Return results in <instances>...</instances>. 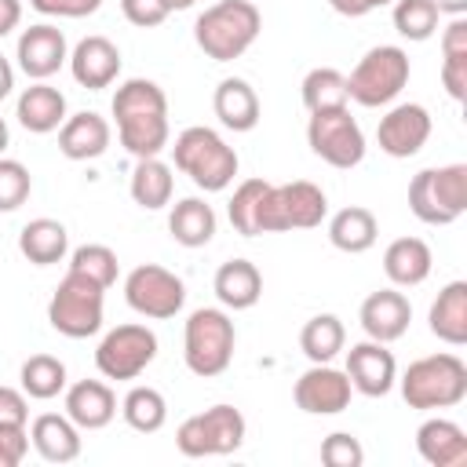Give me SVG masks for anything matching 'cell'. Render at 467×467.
Instances as JSON below:
<instances>
[{
	"instance_id": "1",
	"label": "cell",
	"mask_w": 467,
	"mask_h": 467,
	"mask_svg": "<svg viewBox=\"0 0 467 467\" xmlns=\"http://www.w3.org/2000/svg\"><path fill=\"white\" fill-rule=\"evenodd\" d=\"M113 117H117V135L120 146L139 161V157H157L168 146V99L153 80L131 77L117 88L113 95Z\"/></svg>"
},
{
	"instance_id": "2",
	"label": "cell",
	"mask_w": 467,
	"mask_h": 467,
	"mask_svg": "<svg viewBox=\"0 0 467 467\" xmlns=\"http://www.w3.org/2000/svg\"><path fill=\"white\" fill-rule=\"evenodd\" d=\"M259 29H263V15L252 0H219L197 15L193 40L208 58L234 62L255 44Z\"/></svg>"
},
{
	"instance_id": "3",
	"label": "cell",
	"mask_w": 467,
	"mask_h": 467,
	"mask_svg": "<svg viewBox=\"0 0 467 467\" xmlns=\"http://www.w3.org/2000/svg\"><path fill=\"white\" fill-rule=\"evenodd\" d=\"M171 157H175V168L182 175H190V182L204 193H219L234 182L237 175V153L234 146L223 142L219 131L204 128V124H193L186 131H179L175 146H171Z\"/></svg>"
},
{
	"instance_id": "4",
	"label": "cell",
	"mask_w": 467,
	"mask_h": 467,
	"mask_svg": "<svg viewBox=\"0 0 467 467\" xmlns=\"http://www.w3.org/2000/svg\"><path fill=\"white\" fill-rule=\"evenodd\" d=\"M234 343H237V332H234V321H230L226 310L201 306L186 317L182 358H186V368L193 376H201V379L223 376L234 361Z\"/></svg>"
},
{
	"instance_id": "5",
	"label": "cell",
	"mask_w": 467,
	"mask_h": 467,
	"mask_svg": "<svg viewBox=\"0 0 467 467\" xmlns=\"http://www.w3.org/2000/svg\"><path fill=\"white\" fill-rule=\"evenodd\" d=\"M401 398L409 409H452L467 398V365L456 354H427L405 368Z\"/></svg>"
},
{
	"instance_id": "6",
	"label": "cell",
	"mask_w": 467,
	"mask_h": 467,
	"mask_svg": "<svg viewBox=\"0 0 467 467\" xmlns=\"http://www.w3.org/2000/svg\"><path fill=\"white\" fill-rule=\"evenodd\" d=\"M409 208L427 226H449L467 212V164L423 168L409 182Z\"/></svg>"
},
{
	"instance_id": "7",
	"label": "cell",
	"mask_w": 467,
	"mask_h": 467,
	"mask_svg": "<svg viewBox=\"0 0 467 467\" xmlns=\"http://www.w3.org/2000/svg\"><path fill=\"white\" fill-rule=\"evenodd\" d=\"M328 215V197L321 186L296 179L285 186H270L259 204V234H285V230H314Z\"/></svg>"
},
{
	"instance_id": "8",
	"label": "cell",
	"mask_w": 467,
	"mask_h": 467,
	"mask_svg": "<svg viewBox=\"0 0 467 467\" xmlns=\"http://www.w3.org/2000/svg\"><path fill=\"white\" fill-rule=\"evenodd\" d=\"M102 310H106V288L69 270L47 303V321L55 332L69 339H88L102 328Z\"/></svg>"
},
{
	"instance_id": "9",
	"label": "cell",
	"mask_w": 467,
	"mask_h": 467,
	"mask_svg": "<svg viewBox=\"0 0 467 467\" xmlns=\"http://www.w3.org/2000/svg\"><path fill=\"white\" fill-rule=\"evenodd\" d=\"M405 84H409V55L394 44H379V47L365 51V58L347 77V95L358 106L376 109V106L394 102Z\"/></svg>"
},
{
	"instance_id": "10",
	"label": "cell",
	"mask_w": 467,
	"mask_h": 467,
	"mask_svg": "<svg viewBox=\"0 0 467 467\" xmlns=\"http://www.w3.org/2000/svg\"><path fill=\"white\" fill-rule=\"evenodd\" d=\"M244 441V416L234 405H212L190 420L179 423L175 445L182 456L201 460V456H230Z\"/></svg>"
},
{
	"instance_id": "11",
	"label": "cell",
	"mask_w": 467,
	"mask_h": 467,
	"mask_svg": "<svg viewBox=\"0 0 467 467\" xmlns=\"http://www.w3.org/2000/svg\"><path fill=\"white\" fill-rule=\"evenodd\" d=\"M306 142H310V150H314L325 164H332V168H354V164H361V157H365L361 124L350 117L347 106L310 113Z\"/></svg>"
},
{
	"instance_id": "12",
	"label": "cell",
	"mask_w": 467,
	"mask_h": 467,
	"mask_svg": "<svg viewBox=\"0 0 467 467\" xmlns=\"http://www.w3.org/2000/svg\"><path fill=\"white\" fill-rule=\"evenodd\" d=\"M157 358V336L146 325H117L95 347V368L106 379H135Z\"/></svg>"
},
{
	"instance_id": "13",
	"label": "cell",
	"mask_w": 467,
	"mask_h": 467,
	"mask_svg": "<svg viewBox=\"0 0 467 467\" xmlns=\"http://www.w3.org/2000/svg\"><path fill=\"white\" fill-rule=\"evenodd\" d=\"M124 299L135 314L164 321L175 317L186 303V285L182 277H175L171 270L157 266V263H142L124 277Z\"/></svg>"
},
{
	"instance_id": "14",
	"label": "cell",
	"mask_w": 467,
	"mask_h": 467,
	"mask_svg": "<svg viewBox=\"0 0 467 467\" xmlns=\"http://www.w3.org/2000/svg\"><path fill=\"white\" fill-rule=\"evenodd\" d=\"M376 139L387 157H416L431 139V113L420 102H401L387 109V117H379Z\"/></svg>"
},
{
	"instance_id": "15",
	"label": "cell",
	"mask_w": 467,
	"mask_h": 467,
	"mask_svg": "<svg viewBox=\"0 0 467 467\" xmlns=\"http://www.w3.org/2000/svg\"><path fill=\"white\" fill-rule=\"evenodd\" d=\"M292 394H296V405L303 412H310V416H336V412H343L350 405L354 387H350L347 372H339V368H332L325 361V365L306 368L296 379V390Z\"/></svg>"
},
{
	"instance_id": "16",
	"label": "cell",
	"mask_w": 467,
	"mask_h": 467,
	"mask_svg": "<svg viewBox=\"0 0 467 467\" xmlns=\"http://www.w3.org/2000/svg\"><path fill=\"white\" fill-rule=\"evenodd\" d=\"M347 379L365 398L390 394V387L398 379V365H394V354L387 350V343H376V339L354 343L347 350Z\"/></svg>"
},
{
	"instance_id": "17",
	"label": "cell",
	"mask_w": 467,
	"mask_h": 467,
	"mask_svg": "<svg viewBox=\"0 0 467 467\" xmlns=\"http://www.w3.org/2000/svg\"><path fill=\"white\" fill-rule=\"evenodd\" d=\"M358 321L365 328L368 339L376 343H394L409 332V321H412V303L405 299V292L398 288H379L372 296H365L361 310H358Z\"/></svg>"
},
{
	"instance_id": "18",
	"label": "cell",
	"mask_w": 467,
	"mask_h": 467,
	"mask_svg": "<svg viewBox=\"0 0 467 467\" xmlns=\"http://www.w3.org/2000/svg\"><path fill=\"white\" fill-rule=\"evenodd\" d=\"M15 58H18V69H22L26 77H33V80H47V77L58 73V66L69 58V47H66L62 29L40 22V26L22 29L18 47H15Z\"/></svg>"
},
{
	"instance_id": "19",
	"label": "cell",
	"mask_w": 467,
	"mask_h": 467,
	"mask_svg": "<svg viewBox=\"0 0 467 467\" xmlns=\"http://www.w3.org/2000/svg\"><path fill=\"white\" fill-rule=\"evenodd\" d=\"M69 73L88 91L109 88L117 80V73H120V51H117V44L109 36H84L69 51Z\"/></svg>"
},
{
	"instance_id": "20",
	"label": "cell",
	"mask_w": 467,
	"mask_h": 467,
	"mask_svg": "<svg viewBox=\"0 0 467 467\" xmlns=\"http://www.w3.org/2000/svg\"><path fill=\"white\" fill-rule=\"evenodd\" d=\"M66 416L80 431H102L117 416V394L102 379H77L66 387Z\"/></svg>"
},
{
	"instance_id": "21",
	"label": "cell",
	"mask_w": 467,
	"mask_h": 467,
	"mask_svg": "<svg viewBox=\"0 0 467 467\" xmlns=\"http://www.w3.org/2000/svg\"><path fill=\"white\" fill-rule=\"evenodd\" d=\"M416 452L431 467H460L467 460V434L460 423H452L445 416L423 420L416 431Z\"/></svg>"
},
{
	"instance_id": "22",
	"label": "cell",
	"mask_w": 467,
	"mask_h": 467,
	"mask_svg": "<svg viewBox=\"0 0 467 467\" xmlns=\"http://www.w3.org/2000/svg\"><path fill=\"white\" fill-rule=\"evenodd\" d=\"M58 150L69 161H95V157H102L109 150V124H106V117H99L91 109L66 117L62 128H58Z\"/></svg>"
},
{
	"instance_id": "23",
	"label": "cell",
	"mask_w": 467,
	"mask_h": 467,
	"mask_svg": "<svg viewBox=\"0 0 467 467\" xmlns=\"http://www.w3.org/2000/svg\"><path fill=\"white\" fill-rule=\"evenodd\" d=\"M15 117L26 131L33 135H47L55 128H62L66 120V95L44 80L29 84L22 95H18V106H15Z\"/></svg>"
},
{
	"instance_id": "24",
	"label": "cell",
	"mask_w": 467,
	"mask_h": 467,
	"mask_svg": "<svg viewBox=\"0 0 467 467\" xmlns=\"http://www.w3.org/2000/svg\"><path fill=\"white\" fill-rule=\"evenodd\" d=\"M431 266H434V255H431L427 241H420V237H398L383 252V274L390 277L394 288L423 285L431 277Z\"/></svg>"
},
{
	"instance_id": "25",
	"label": "cell",
	"mask_w": 467,
	"mask_h": 467,
	"mask_svg": "<svg viewBox=\"0 0 467 467\" xmlns=\"http://www.w3.org/2000/svg\"><path fill=\"white\" fill-rule=\"evenodd\" d=\"M29 441L47 463H69L80 456V427L58 412H40L29 427Z\"/></svg>"
},
{
	"instance_id": "26",
	"label": "cell",
	"mask_w": 467,
	"mask_h": 467,
	"mask_svg": "<svg viewBox=\"0 0 467 467\" xmlns=\"http://www.w3.org/2000/svg\"><path fill=\"white\" fill-rule=\"evenodd\" d=\"M427 325L449 347H463L467 343V281H449L438 292V299L431 303Z\"/></svg>"
},
{
	"instance_id": "27",
	"label": "cell",
	"mask_w": 467,
	"mask_h": 467,
	"mask_svg": "<svg viewBox=\"0 0 467 467\" xmlns=\"http://www.w3.org/2000/svg\"><path fill=\"white\" fill-rule=\"evenodd\" d=\"M212 106H215V117L223 120V128H230V131H252L259 124V95L241 77L219 80Z\"/></svg>"
},
{
	"instance_id": "28",
	"label": "cell",
	"mask_w": 467,
	"mask_h": 467,
	"mask_svg": "<svg viewBox=\"0 0 467 467\" xmlns=\"http://www.w3.org/2000/svg\"><path fill=\"white\" fill-rule=\"evenodd\" d=\"M212 288H215V296H219L223 306H230V310H248V306H255L259 296H263V274H259L255 263H248V259H230V263H223V266L215 270Z\"/></svg>"
},
{
	"instance_id": "29",
	"label": "cell",
	"mask_w": 467,
	"mask_h": 467,
	"mask_svg": "<svg viewBox=\"0 0 467 467\" xmlns=\"http://www.w3.org/2000/svg\"><path fill=\"white\" fill-rule=\"evenodd\" d=\"M376 237H379V223H376V215H372L368 208H361V204L339 208V212L328 219V241H332L339 252H347V255L368 252V248L376 244Z\"/></svg>"
},
{
	"instance_id": "30",
	"label": "cell",
	"mask_w": 467,
	"mask_h": 467,
	"mask_svg": "<svg viewBox=\"0 0 467 467\" xmlns=\"http://www.w3.org/2000/svg\"><path fill=\"white\" fill-rule=\"evenodd\" d=\"M18 252L33 263V266H51L62 263V255L69 252V234L58 219H33L22 226L18 234Z\"/></svg>"
},
{
	"instance_id": "31",
	"label": "cell",
	"mask_w": 467,
	"mask_h": 467,
	"mask_svg": "<svg viewBox=\"0 0 467 467\" xmlns=\"http://www.w3.org/2000/svg\"><path fill=\"white\" fill-rule=\"evenodd\" d=\"M168 230L182 248H201L215 237V212L201 197H182L168 215Z\"/></svg>"
},
{
	"instance_id": "32",
	"label": "cell",
	"mask_w": 467,
	"mask_h": 467,
	"mask_svg": "<svg viewBox=\"0 0 467 467\" xmlns=\"http://www.w3.org/2000/svg\"><path fill=\"white\" fill-rule=\"evenodd\" d=\"M171 190H175L171 168L161 157H139V164L131 171V201L146 212H157L171 201Z\"/></svg>"
},
{
	"instance_id": "33",
	"label": "cell",
	"mask_w": 467,
	"mask_h": 467,
	"mask_svg": "<svg viewBox=\"0 0 467 467\" xmlns=\"http://www.w3.org/2000/svg\"><path fill=\"white\" fill-rule=\"evenodd\" d=\"M299 347H303V354L314 365H325V361H332L347 347V328H343V321L336 314H317V317H310L303 325Z\"/></svg>"
},
{
	"instance_id": "34",
	"label": "cell",
	"mask_w": 467,
	"mask_h": 467,
	"mask_svg": "<svg viewBox=\"0 0 467 467\" xmlns=\"http://www.w3.org/2000/svg\"><path fill=\"white\" fill-rule=\"evenodd\" d=\"M120 412H124V423L139 434H153L164 427L168 420V401L157 387H131L120 401Z\"/></svg>"
},
{
	"instance_id": "35",
	"label": "cell",
	"mask_w": 467,
	"mask_h": 467,
	"mask_svg": "<svg viewBox=\"0 0 467 467\" xmlns=\"http://www.w3.org/2000/svg\"><path fill=\"white\" fill-rule=\"evenodd\" d=\"M18 379H22V390H26L29 398L51 401L55 394L66 390V365H62L58 358H51V354H33V358L22 361Z\"/></svg>"
},
{
	"instance_id": "36",
	"label": "cell",
	"mask_w": 467,
	"mask_h": 467,
	"mask_svg": "<svg viewBox=\"0 0 467 467\" xmlns=\"http://www.w3.org/2000/svg\"><path fill=\"white\" fill-rule=\"evenodd\" d=\"M347 102H350V95H347V77H343L339 69L317 66V69H310V73L303 77V106H306L310 113H317V109H339V106H347Z\"/></svg>"
},
{
	"instance_id": "37",
	"label": "cell",
	"mask_w": 467,
	"mask_h": 467,
	"mask_svg": "<svg viewBox=\"0 0 467 467\" xmlns=\"http://www.w3.org/2000/svg\"><path fill=\"white\" fill-rule=\"evenodd\" d=\"M270 190L266 179H244L230 204H226V215H230V226L241 234V237H259V204H263V193Z\"/></svg>"
},
{
	"instance_id": "38",
	"label": "cell",
	"mask_w": 467,
	"mask_h": 467,
	"mask_svg": "<svg viewBox=\"0 0 467 467\" xmlns=\"http://www.w3.org/2000/svg\"><path fill=\"white\" fill-rule=\"evenodd\" d=\"M394 29L405 40H431L438 29V7L434 0H394Z\"/></svg>"
},
{
	"instance_id": "39",
	"label": "cell",
	"mask_w": 467,
	"mask_h": 467,
	"mask_svg": "<svg viewBox=\"0 0 467 467\" xmlns=\"http://www.w3.org/2000/svg\"><path fill=\"white\" fill-rule=\"evenodd\" d=\"M69 270L88 277V281H95V285H102V288H109L117 281V255L106 244H80L69 255Z\"/></svg>"
},
{
	"instance_id": "40",
	"label": "cell",
	"mask_w": 467,
	"mask_h": 467,
	"mask_svg": "<svg viewBox=\"0 0 467 467\" xmlns=\"http://www.w3.org/2000/svg\"><path fill=\"white\" fill-rule=\"evenodd\" d=\"M33 190V179H29V168L22 161H11V157H0V212H15L26 204Z\"/></svg>"
},
{
	"instance_id": "41",
	"label": "cell",
	"mask_w": 467,
	"mask_h": 467,
	"mask_svg": "<svg viewBox=\"0 0 467 467\" xmlns=\"http://www.w3.org/2000/svg\"><path fill=\"white\" fill-rule=\"evenodd\" d=\"M321 463H328V467H361L365 463V449H361V441L354 434L336 431V434H328L321 441Z\"/></svg>"
},
{
	"instance_id": "42",
	"label": "cell",
	"mask_w": 467,
	"mask_h": 467,
	"mask_svg": "<svg viewBox=\"0 0 467 467\" xmlns=\"http://www.w3.org/2000/svg\"><path fill=\"white\" fill-rule=\"evenodd\" d=\"M441 88L449 99H467V51H441Z\"/></svg>"
},
{
	"instance_id": "43",
	"label": "cell",
	"mask_w": 467,
	"mask_h": 467,
	"mask_svg": "<svg viewBox=\"0 0 467 467\" xmlns=\"http://www.w3.org/2000/svg\"><path fill=\"white\" fill-rule=\"evenodd\" d=\"M120 11H124V18H128L131 26H139V29H153V26H161V22L171 15L168 0H120Z\"/></svg>"
},
{
	"instance_id": "44",
	"label": "cell",
	"mask_w": 467,
	"mask_h": 467,
	"mask_svg": "<svg viewBox=\"0 0 467 467\" xmlns=\"http://www.w3.org/2000/svg\"><path fill=\"white\" fill-rule=\"evenodd\" d=\"M29 452V431L15 423H0V467H18Z\"/></svg>"
},
{
	"instance_id": "45",
	"label": "cell",
	"mask_w": 467,
	"mask_h": 467,
	"mask_svg": "<svg viewBox=\"0 0 467 467\" xmlns=\"http://www.w3.org/2000/svg\"><path fill=\"white\" fill-rule=\"evenodd\" d=\"M29 7L55 18H84V15H95L102 0H29Z\"/></svg>"
},
{
	"instance_id": "46",
	"label": "cell",
	"mask_w": 467,
	"mask_h": 467,
	"mask_svg": "<svg viewBox=\"0 0 467 467\" xmlns=\"http://www.w3.org/2000/svg\"><path fill=\"white\" fill-rule=\"evenodd\" d=\"M26 420H29V401H26V390L0 387V423L26 427Z\"/></svg>"
},
{
	"instance_id": "47",
	"label": "cell",
	"mask_w": 467,
	"mask_h": 467,
	"mask_svg": "<svg viewBox=\"0 0 467 467\" xmlns=\"http://www.w3.org/2000/svg\"><path fill=\"white\" fill-rule=\"evenodd\" d=\"M328 4H332V11H339L347 18H361V15H368V11H376L390 0H328Z\"/></svg>"
},
{
	"instance_id": "48",
	"label": "cell",
	"mask_w": 467,
	"mask_h": 467,
	"mask_svg": "<svg viewBox=\"0 0 467 467\" xmlns=\"http://www.w3.org/2000/svg\"><path fill=\"white\" fill-rule=\"evenodd\" d=\"M22 22V0H0V36H7Z\"/></svg>"
},
{
	"instance_id": "49",
	"label": "cell",
	"mask_w": 467,
	"mask_h": 467,
	"mask_svg": "<svg viewBox=\"0 0 467 467\" xmlns=\"http://www.w3.org/2000/svg\"><path fill=\"white\" fill-rule=\"evenodd\" d=\"M11 88H15V69H11V62L0 55V99H7Z\"/></svg>"
},
{
	"instance_id": "50",
	"label": "cell",
	"mask_w": 467,
	"mask_h": 467,
	"mask_svg": "<svg viewBox=\"0 0 467 467\" xmlns=\"http://www.w3.org/2000/svg\"><path fill=\"white\" fill-rule=\"evenodd\" d=\"M434 7H438V15H463L467 11V0H434Z\"/></svg>"
},
{
	"instance_id": "51",
	"label": "cell",
	"mask_w": 467,
	"mask_h": 467,
	"mask_svg": "<svg viewBox=\"0 0 467 467\" xmlns=\"http://www.w3.org/2000/svg\"><path fill=\"white\" fill-rule=\"evenodd\" d=\"M193 4H197V0H168L171 11H186V7H193Z\"/></svg>"
},
{
	"instance_id": "52",
	"label": "cell",
	"mask_w": 467,
	"mask_h": 467,
	"mask_svg": "<svg viewBox=\"0 0 467 467\" xmlns=\"http://www.w3.org/2000/svg\"><path fill=\"white\" fill-rule=\"evenodd\" d=\"M7 139H11V135H7V124H4V117H0V153L7 150Z\"/></svg>"
}]
</instances>
